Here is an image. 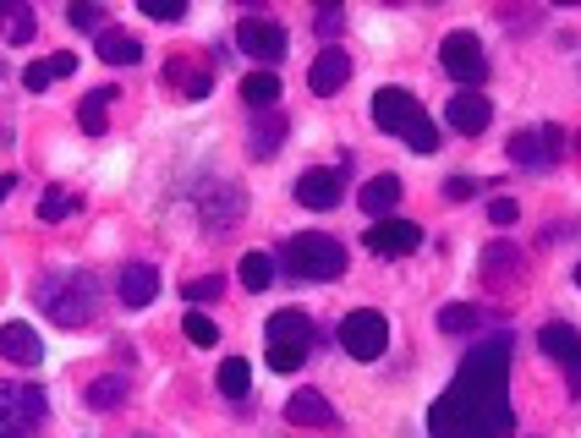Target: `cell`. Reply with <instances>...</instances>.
<instances>
[{"mask_svg":"<svg viewBox=\"0 0 581 438\" xmlns=\"http://www.w3.org/2000/svg\"><path fill=\"white\" fill-rule=\"evenodd\" d=\"M510 334H488L466 351L461 372L428 411V438H510L515 405H510Z\"/></svg>","mask_w":581,"mask_h":438,"instance_id":"obj_1","label":"cell"},{"mask_svg":"<svg viewBox=\"0 0 581 438\" xmlns=\"http://www.w3.org/2000/svg\"><path fill=\"white\" fill-rule=\"evenodd\" d=\"M34 296H39L45 318H50V323H61V329H89V323H94V312H100V301H105V291H100V280H94L89 269L45 274Z\"/></svg>","mask_w":581,"mask_h":438,"instance_id":"obj_2","label":"cell"},{"mask_svg":"<svg viewBox=\"0 0 581 438\" xmlns=\"http://www.w3.org/2000/svg\"><path fill=\"white\" fill-rule=\"evenodd\" d=\"M280 269L297 280H340L346 274V247L324 230H302L280 241Z\"/></svg>","mask_w":581,"mask_h":438,"instance_id":"obj_3","label":"cell"},{"mask_svg":"<svg viewBox=\"0 0 581 438\" xmlns=\"http://www.w3.org/2000/svg\"><path fill=\"white\" fill-rule=\"evenodd\" d=\"M264 334H269V367H275V372H297V367L307 362L313 340H318V329H313V318H307L302 307L275 312V318L264 323Z\"/></svg>","mask_w":581,"mask_h":438,"instance_id":"obj_4","label":"cell"},{"mask_svg":"<svg viewBox=\"0 0 581 438\" xmlns=\"http://www.w3.org/2000/svg\"><path fill=\"white\" fill-rule=\"evenodd\" d=\"M45 427V389L0 378V438H34Z\"/></svg>","mask_w":581,"mask_h":438,"instance_id":"obj_5","label":"cell"},{"mask_svg":"<svg viewBox=\"0 0 581 438\" xmlns=\"http://www.w3.org/2000/svg\"><path fill=\"white\" fill-rule=\"evenodd\" d=\"M340 345H346V356H357V362H379L384 345H390V323H384V312H373V307L346 312V318H340Z\"/></svg>","mask_w":581,"mask_h":438,"instance_id":"obj_6","label":"cell"},{"mask_svg":"<svg viewBox=\"0 0 581 438\" xmlns=\"http://www.w3.org/2000/svg\"><path fill=\"white\" fill-rule=\"evenodd\" d=\"M439 67H444L461 88H472V94L488 83V56H483L477 34H450V39L439 45Z\"/></svg>","mask_w":581,"mask_h":438,"instance_id":"obj_7","label":"cell"},{"mask_svg":"<svg viewBox=\"0 0 581 438\" xmlns=\"http://www.w3.org/2000/svg\"><path fill=\"white\" fill-rule=\"evenodd\" d=\"M236 45L247 50V61H258V67L269 72L275 61H286V50H291V34H286L275 17H242V28H236Z\"/></svg>","mask_w":581,"mask_h":438,"instance_id":"obj_8","label":"cell"},{"mask_svg":"<svg viewBox=\"0 0 581 438\" xmlns=\"http://www.w3.org/2000/svg\"><path fill=\"white\" fill-rule=\"evenodd\" d=\"M559 154H565V132L548 127V121L510 138V165H521V170H554Z\"/></svg>","mask_w":581,"mask_h":438,"instance_id":"obj_9","label":"cell"},{"mask_svg":"<svg viewBox=\"0 0 581 438\" xmlns=\"http://www.w3.org/2000/svg\"><path fill=\"white\" fill-rule=\"evenodd\" d=\"M242 214H247V198H242L236 181H209V187L198 192V220H204L209 236H225Z\"/></svg>","mask_w":581,"mask_h":438,"instance_id":"obj_10","label":"cell"},{"mask_svg":"<svg viewBox=\"0 0 581 438\" xmlns=\"http://www.w3.org/2000/svg\"><path fill=\"white\" fill-rule=\"evenodd\" d=\"M537 345H543V356L548 362H559V372H565V389L570 394H581V334L570 329V323H543L537 329Z\"/></svg>","mask_w":581,"mask_h":438,"instance_id":"obj_11","label":"cell"},{"mask_svg":"<svg viewBox=\"0 0 581 438\" xmlns=\"http://www.w3.org/2000/svg\"><path fill=\"white\" fill-rule=\"evenodd\" d=\"M417 116H422V105H417L411 88H379V94H373V127H379V132L406 138V127H411Z\"/></svg>","mask_w":581,"mask_h":438,"instance_id":"obj_12","label":"cell"},{"mask_svg":"<svg viewBox=\"0 0 581 438\" xmlns=\"http://www.w3.org/2000/svg\"><path fill=\"white\" fill-rule=\"evenodd\" d=\"M340 198H346V176H340V170L313 165V170L297 176V203H302V209H318V214H324V209H335Z\"/></svg>","mask_w":581,"mask_h":438,"instance_id":"obj_13","label":"cell"},{"mask_svg":"<svg viewBox=\"0 0 581 438\" xmlns=\"http://www.w3.org/2000/svg\"><path fill=\"white\" fill-rule=\"evenodd\" d=\"M362 241H368L373 258H406V252L422 247V230H417L411 220H379V225H368Z\"/></svg>","mask_w":581,"mask_h":438,"instance_id":"obj_14","label":"cell"},{"mask_svg":"<svg viewBox=\"0 0 581 438\" xmlns=\"http://www.w3.org/2000/svg\"><path fill=\"white\" fill-rule=\"evenodd\" d=\"M346 83H351V56H346L340 45H324L318 61H313V72H307V88H313L318 99H335Z\"/></svg>","mask_w":581,"mask_h":438,"instance_id":"obj_15","label":"cell"},{"mask_svg":"<svg viewBox=\"0 0 581 438\" xmlns=\"http://www.w3.org/2000/svg\"><path fill=\"white\" fill-rule=\"evenodd\" d=\"M444 121H450V132H466V138H477V132H488V121H493V105H488L483 94H472V88H461V94L450 99V110H444Z\"/></svg>","mask_w":581,"mask_h":438,"instance_id":"obj_16","label":"cell"},{"mask_svg":"<svg viewBox=\"0 0 581 438\" xmlns=\"http://www.w3.org/2000/svg\"><path fill=\"white\" fill-rule=\"evenodd\" d=\"M116 296H121V307H149L160 296V269L154 263H121Z\"/></svg>","mask_w":581,"mask_h":438,"instance_id":"obj_17","label":"cell"},{"mask_svg":"<svg viewBox=\"0 0 581 438\" xmlns=\"http://www.w3.org/2000/svg\"><path fill=\"white\" fill-rule=\"evenodd\" d=\"M0 356L18 362V367H39V362H45L39 329H28V323H0Z\"/></svg>","mask_w":581,"mask_h":438,"instance_id":"obj_18","label":"cell"},{"mask_svg":"<svg viewBox=\"0 0 581 438\" xmlns=\"http://www.w3.org/2000/svg\"><path fill=\"white\" fill-rule=\"evenodd\" d=\"M286 422L291 427H335V405L324 400V389H297L286 400Z\"/></svg>","mask_w":581,"mask_h":438,"instance_id":"obj_19","label":"cell"},{"mask_svg":"<svg viewBox=\"0 0 581 438\" xmlns=\"http://www.w3.org/2000/svg\"><path fill=\"white\" fill-rule=\"evenodd\" d=\"M0 39L7 45H34L39 39V17L28 0H0Z\"/></svg>","mask_w":581,"mask_h":438,"instance_id":"obj_20","label":"cell"},{"mask_svg":"<svg viewBox=\"0 0 581 438\" xmlns=\"http://www.w3.org/2000/svg\"><path fill=\"white\" fill-rule=\"evenodd\" d=\"M286 132H291L286 116H280V110H264V116L247 127V154H253V159H275L280 143H286Z\"/></svg>","mask_w":581,"mask_h":438,"instance_id":"obj_21","label":"cell"},{"mask_svg":"<svg viewBox=\"0 0 581 438\" xmlns=\"http://www.w3.org/2000/svg\"><path fill=\"white\" fill-rule=\"evenodd\" d=\"M100 61H105V67H138V61H143L138 34H127V28H105V34H100Z\"/></svg>","mask_w":581,"mask_h":438,"instance_id":"obj_22","label":"cell"},{"mask_svg":"<svg viewBox=\"0 0 581 438\" xmlns=\"http://www.w3.org/2000/svg\"><path fill=\"white\" fill-rule=\"evenodd\" d=\"M357 203H362V214L384 220V214H390V209L400 203V181H395V176H373V181H362Z\"/></svg>","mask_w":581,"mask_h":438,"instance_id":"obj_23","label":"cell"},{"mask_svg":"<svg viewBox=\"0 0 581 438\" xmlns=\"http://www.w3.org/2000/svg\"><path fill=\"white\" fill-rule=\"evenodd\" d=\"M521 274V252L510 247V241H488L483 247V280L488 285H504V280H515Z\"/></svg>","mask_w":581,"mask_h":438,"instance_id":"obj_24","label":"cell"},{"mask_svg":"<svg viewBox=\"0 0 581 438\" xmlns=\"http://www.w3.org/2000/svg\"><path fill=\"white\" fill-rule=\"evenodd\" d=\"M242 105L258 110V116L275 110V105H280V78H275V72H247V78H242Z\"/></svg>","mask_w":581,"mask_h":438,"instance_id":"obj_25","label":"cell"},{"mask_svg":"<svg viewBox=\"0 0 581 438\" xmlns=\"http://www.w3.org/2000/svg\"><path fill=\"white\" fill-rule=\"evenodd\" d=\"M127 394H132V383H127L121 372H105V378L89 383V405H94V411H121Z\"/></svg>","mask_w":581,"mask_h":438,"instance_id":"obj_26","label":"cell"},{"mask_svg":"<svg viewBox=\"0 0 581 438\" xmlns=\"http://www.w3.org/2000/svg\"><path fill=\"white\" fill-rule=\"evenodd\" d=\"M165 78L182 88V99H209V72H204V67H193V61H171Z\"/></svg>","mask_w":581,"mask_h":438,"instance_id":"obj_27","label":"cell"},{"mask_svg":"<svg viewBox=\"0 0 581 438\" xmlns=\"http://www.w3.org/2000/svg\"><path fill=\"white\" fill-rule=\"evenodd\" d=\"M214 378H220V394H231V400H247L253 394V367L242 356H225Z\"/></svg>","mask_w":581,"mask_h":438,"instance_id":"obj_28","label":"cell"},{"mask_svg":"<svg viewBox=\"0 0 581 438\" xmlns=\"http://www.w3.org/2000/svg\"><path fill=\"white\" fill-rule=\"evenodd\" d=\"M111 99H116V88H94V94L83 99L78 121H83V132H89V138H105V110H111Z\"/></svg>","mask_w":581,"mask_h":438,"instance_id":"obj_29","label":"cell"},{"mask_svg":"<svg viewBox=\"0 0 581 438\" xmlns=\"http://www.w3.org/2000/svg\"><path fill=\"white\" fill-rule=\"evenodd\" d=\"M242 285L247 291H269L275 285V258L269 252H247L242 258Z\"/></svg>","mask_w":581,"mask_h":438,"instance_id":"obj_30","label":"cell"},{"mask_svg":"<svg viewBox=\"0 0 581 438\" xmlns=\"http://www.w3.org/2000/svg\"><path fill=\"white\" fill-rule=\"evenodd\" d=\"M400 143H406L411 154H439V143H444V138H439V127H433L428 116H417V121L406 127V138H400Z\"/></svg>","mask_w":581,"mask_h":438,"instance_id":"obj_31","label":"cell"},{"mask_svg":"<svg viewBox=\"0 0 581 438\" xmlns=\"http://www.w3.org/2000/svg\"><path fill=\"white\" fill-rule=\"evenodd\" d=\"M182 334H187L193 345H220V323H214L209 312H198V307L182 318Z\"/></svg>","mask_w":581,"mask_h":438,"instance_id":"obj_32","label":"cell"},{"mask_svg":"<svg viewBox=\"0 0 581 438\" xmlns=\"http://www.w3.org/2000/svg\"><path fill=\"white\" fill-rule=\"evenodd\" d=\"M182 296H187L193 307L220 301V296H225V280H220V274H198V280H187V285H182Z\"/></svg>","mask_w":581,"mask_h":438,"instance_id":"obj_33","label":"cell"},{"mask_svg":"<svg viewBox=\"0 0 581 438\" xmlns=\"http://www.w3.org/2000/svg\"><path fill=\"white\" fill-rule=\"evenodd\" d=\"M439 329H444V334H472V329H477V307H466V301L444 307V312H439Z\"/></svg>","mask_w":581,"mask_h":438,"instance_id":"obj_34","label":"cell"},{"mask_svg":"<svg viewBox=\"0 0 581 438\" xmlns=\"http://www.w3.org/2000/svg\"><path fill=\"white\" fill-rule=\"evenodd\" d=\"M67 214H72V198H67L61 187H50V192L39 198V220H45V225H61Z\"/></svg>","mask_w":581,"mask_h":438,"instance_id":"obj_35","label":"cell"},{"mask_svg":"<svg viewBox=\"0 0 581 438\" xmlns=\"http://www.w3.org/2000/svg\"><path fill=\"white\" fill-rule=\"evenodd\" d=\"M67 23L83 34H105V12L100 7H67Z\"/></svg>","mask_w":581,"mask_h":438,"instance_id":"obj_36","label":"cell"},{"mask_svg":"<svg viewBox=\"0 0 581 438\" xmlns=\"http://www.w3.org/2000/svg\"><path fill=\"white\" fill-rule=\"evenodd\" d=\"M143 17H154V23H182L187 7H182V0H143Z\"/></svg>","mask_w":581,"mask_h":438,"instance_id":"obj_37","label":"cell"},{"mask_svg":"<svg viewBox=\"0 0 581 438\" xmlns=\"http://www.w3.org/2000/svg\"><path fill=\"white\" fill-rule=\"evenodd\" d=\"M50 83H56V61H34V67L23 72V88H28V94H45Z\"/></svg>","mask_w":581,"mask_h":438,"instance_id":"obj_38","label":"cell"},{"mask_svg":"<svg viewBox=\"0 0 581 438\" xmlns=\"http://www.w3.org/2000/svg\"><path fill=\"white\" fill-rule=\"evenodd\" d=\"M313 28H318V39H340V28H346V17H340V7H324V12L313 17Z\"/></svg>","mask_w":581,"mask_h":438,"instance_id":"obj_39","label":"cell"},{"mask_svg":"<svg viewBox=\"0 0 581 438\" xmlns=\"http://www.w3.org/2000/svg\"><path fill=\"white\" fill-rule=\"evenodd\" d=\"M488 220H493L499 230H510V225L521 220V209H515V198H493V203H488Z\"/></svg>","mask_w":581,"mask_h":438,"instance_id":"obj_40","label":"cell"},{"mask_svg":"<svg viewBox=\"0 0 581 438\" xmlns=\"http://www.w3.org/2000/svg\"><path fill=\"white\" fill-rule=\"evenodd\" d=\"M472 192H477V176H450V181H444V198H450V203H466Z\"/></svg>","mask_w":581,"mask_h":438,"instance_id":"obj_41","label":"cell"},{"mask_svg":"<svg viewBox=\"0 0 581 438\" xmlns=\"http://www.w3.org/2000/svg\"><path fill=\"white\" fill-rule=\"evenodd\" d=\"M50 61H56V78H72V72H78V56H72V50H61V56H50Z\"/></svg>","mask_w":581,"mask_h":438,"instance_id":"obj_42","label":"cell"},{"mask_svg":"<svg viewBox=\"0 0 581 438\" xmlns=\"http://www.w3.org/2000/svg\"><path fill=\"white\" fill-rule=\"evenodd\" d=\"M12 187H18L12 176H0V203H7V198H12Z\"/></svg>","mask_w":581,"mask_h":438,"instance_id":"obj_43","label":"cell"},{"mask_svg":"<svg viewBox=\"0 0 581 438\" xmlns=\"http://www.w3.org/2000/svg\"><path fill=\"white\" fill-rule=\"evenodd\" d=\"M576 285H581V263H576Z\"/></svg>","mask_w":581,"mask_h":438,"instance_id":"obj_44","label":"cell"},{"mask_svg":"<svg viewBox=\"0 0 581 438\" xmlns=\"http://www.w3.org/2000/svg\"><path fill=\"white\" fill-rule=\"evenodd\" d=\"M132 438H154V433H132Z\"/></svg>","mask_w":581,"mask_h":438,"instance_id":"obj_45","label":"cell"}]
</instances>
